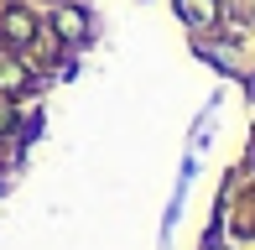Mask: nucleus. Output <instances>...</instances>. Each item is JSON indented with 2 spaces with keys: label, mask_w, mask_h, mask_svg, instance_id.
<instances>
[{
  "label": "nucleus",
  "mask_w": 255,
  "mask_h": 250,
  "mask_svg": "<svg viewBox=\"0 0 255 250\" xmlns=\"http://www.w3.org/2000/svg\"><path fill=\"white\" fill-rule=\"evenodd\" d=\"M52 21H57V31H63V42H68V47L89 42V16H84L78 5H57V10H52Z\"/></svg>",
  "instance_id": "obj_1"
},
{
  "label": "nucleus",
  "mask_w": 255,
  "mask_h": 250,
  "mask_svg": "<svg viewBox=\"0 0 255 250\" xmlns=\"http://www.w3.org/2000/svg\"><path fill=\"white\" fill-rule=\"evenodd\" d=\"M177 16L188 26H214L219 21V0H177Z\"/></svg>",
  "instance_id": "obj_2"
},
{
  "label": "nucleus",
  "mask_w": 255,
  "mask_h": 250,
  "mask_svg": "<svg viewBox=\"0 0 255 250\" xmlns=\"http://www.w3.org/2000/svg\"><path fill=\"white\" fill-rule=\"evenodd\" d=\"M0 26H5V37L16 42V47H26V42L37 37V21H31L26 10H5V16H0Z\"/></svg>",
  "instance_id": "obj_3"
},
{
  "label": "nucleus",
  "mask_w": 255,
  "mask_h": 250,
  "mask_svg": "<svg viewBox=\"0 0 255 250\" xmlns=\"http://www.w3.org/2000/svg\"><path fill=\"white\" fill-rule=\"evenodd\" d=\"M0 89L21 94V89H26V68H21V63H0Z\"/></svg>",
  "instance_id": "obj_4"
},
{
  "label": "nucleus",
  "mask_w": 255,
  "mask_h": 250,
  "mask_svg": "<svg viewBox=\"0 0 255 250\" xmlns=\"http://www.w3.org/2000/svg\"><path fill=\"white\" fill-rule=\"evenodd\" d=\"M0 188H5V172H0Z\"/></svg>",
  "instance_id": "obj_5"
}]
</instances>
